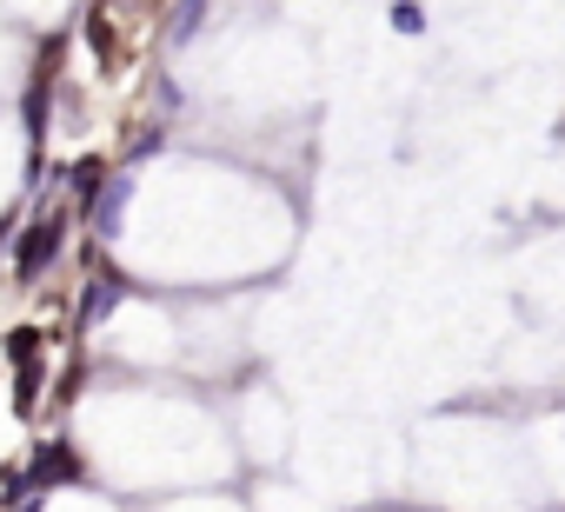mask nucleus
Returning <instances> with one entry per match:
<instances>
[{
    "instance_id": "f257e3e1",
    "label": "nucleus",
    "mask_w": 565,
    "mask_h": 512,
    "mask_svg": "<svg viewBox=\"0 0 565 512\" xmlns=\"http://www.w3.org/2000/svg\"><path fill=\"white\" fill-rule=\"evenodd\" d=\"M61 239H67V220H61V213H41V220L28 226V239L14 246V267H21V280H41V274L54 267Z\"/></svg>"
},
{
    "instance_id": "f03ea898",
    "label": "nucleus",
    "mask_w": 565,
    "mask_h": 512,
    "mask_svg": "<svg viewBox=\"0 0 565 512\" xmlns=\"http://www.w3.org/2000/svg\"><path fill=\"white\" fill-rule=\"evenodd\" d=\"M127 200H134V173H114V180H107V193L94 200L100 239H120V213H127Z\"/></svg>"
},
{
    "instance_id": "7ed1b4c3",
    "label": "nucleus",
    "mask_w": 565,
    "mask_h": 512,
    "mask_svg": "<svg viewBox=\"0 0 565 512\" xmlns=\"http://www.w3.org/2000/svg\"><path fill=\"white\" fill-rule=\"evenodd\" d=\"M54 479H81V459H74L67 446H41L34 472H28V492H41V486H54Z\"/></svg>"
},
{
    "instance_id": "20e7f679",
    "label": "nucleus",
    "mask_w": 565,
    "mask_h": 512,
    "mask_svg": "<svg viewBox=\"0 0 565 512\" xmlns=\"http://www.w3.org/2000/svg\"><path fill=\"white\" fill-rule=\"evenodd\" d=\"M47 94H54V67H41L34 74V94H28V140L41 147V134H47Z\"/></svg>"
},
{
    "instance_id": "39448f33",
    "label": "nucleus",
    "mask_w": 565,
    "mask_h": 512,
    "mask_svg": "<svg viewBox=\"0 0 565 512\" xmlns=\"http://www.w3.org/2000/svg\"><path fill=\"white\" fill-rule=\"evenodd\" d=\"M100 173H107L100 160H81V167H74V206H94V200L107 193V180H100Z\"/></svg>"
},
{
    "instance_id": "423d86ee",
    "label": "nucleus",
    "mask_w": 565,
    "mask_h": 512,
    "mask_svg": "<svg viewBox=\"0 0 565 512\" xmlns=\"http://www.w3.org/2000/svg\"><path fill=\"white\" fill-rule=\"evenodd\" d=\"M120 294H127V280H120V274H100V280H94V294H87V313H81V320H100Z\"/></svg>"
},
{
    "instance_id": "0eeeda50",
    "label": "nucleus",
    "mask_w": 565,
    "mask_h": 512,
    "mask_svg": "<svg viewBox=\"0 0 565 512\" xmlns=\"http://www.w3.org/2000/svg\"><path fill=\"white\" fill-rule=\"evenodd\" d=\"M34 406H41V360H28L14 380V413H34Z\"/></svg>"
},
{
    "instance_id": "6e6552de",
    "label": "nucleus",
    "mask_w": 565,
    "mask_h": 512,
    "mask_svg": "<svg viewBox=\"0 0 565 512\" xmlns=\"http://www.w3.org/2000/svg\"><path fill=\"white\" fill-rule=\"evenodd\" d=\"M206 21V0H180V14H173V47H186Z\"/></svg>"
},
{
    "instance_id": "1a4fd4ad",
    "label": "nucleus",
    "mask_w": 565,
    "mask_h": 512,
    "mask_svg": "<svg viewBox=\"0 0 565 512\" xmlns=\"http://www.w3.org/2000/svg\"><path fill=\"white\" fill-rule=\"evenodd\" d=\"M8 360H14V366L41 360V333H28V327H21V333H8Z\"/></svg>"
},
{
    "instance_id": "9d476101",
    "label": "nucleus",
    "mask_w": 565,
    "mask_h": 512,
    "mask_svg": "<svg viewBox=\"0 0 565 512\" xmlns=\"http://www.w3.org/2000/svg\"><path fill=\"white\" fill-rule=\"evenodd\" d=\"M393 28H399V34H419L426 21H419V8H399V14H393Z\"/></svg>"
},
{
    "instance_id": "9b49d317",
    "label": "nucleus",
    "mask_w": 565,
    "mask_h": 512,
    "mask_svg": "<svg viewBox=\"0 0 565 512\" xmlns=\"http://www.w3.org/2000/svg\"><path fill=\"white\" fill-rule=\"evenodd\" d=\"M28 512H41V492H34V499H28Z\"/></svg>"
}]
</instances>
